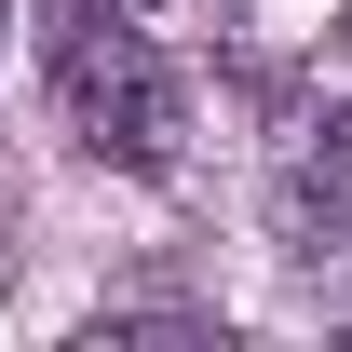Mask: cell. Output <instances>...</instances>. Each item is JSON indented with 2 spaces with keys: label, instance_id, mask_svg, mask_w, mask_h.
I'll return each instance as SVG.
<instances>
[{
  "label": "cell",
  "instance_id": "6da1fadb",
  "mask_svg": "<svg viewBox=\"0 0 352 352\" xmlns=\"http://www.w3.org/2000/svg\"><path fill=\"white\" fill-rule=\"evenodd\" d=\"M68 122H82L95 163H122V176H163L176 163V135H190V95H176V68L149 41H135V14L122 28H95L82 54H68Z\"/></svg>",
  "mask_w": 352,
  "mask_h": 352
},
{
  "label": "cell",
  "instance_id": "7a4b0ae2",
  "mask_svg": "<svg viewBox=\"0 0 352 352\" xmlns=\"http://www.w3.org/2000/svg\"><path fill=\"white\" fill-rule=\"evenodd\" d=\"M271 230L285 244H352V109H325V122L285 135V163H271Z\"/></svg>",
  "mask_w": 352,
  "mask_h": 352
},
{
  "label": "cell",
  "instance_id": "3957f363",
  "mask_svg": "<svg viewBox=\"0 0 352 352\" xmlns=\"http://www.w3.org/2000/svg\"><path fill=\"white\" fill-rule=\"evenodd\" d=\"M0 41H14V0H0Z\"/></svg>",
  "mask_w": 352,
  "mask_h": 352
},
{
  "label": "cell",
  "instance_id": "277c9868",
  "mask_svg": "<svg viewBox=\"0 0 352 352\" xmlns=\"http://www.w3.org/2000/svg\"><path fill=\"white\" fill-rule=\"evenodd\" d=\"M109 14H149V0H109Z\"/></svg>",
  "mask_w": 352,
  "mask_h": 352
},
{
  "label": "cell",
  "instance_id": "5b68a950",
  "mask_svg": "<svg viewBox=\"0 0 352 352\" xmlns=\"http://www.w3.org/2000/svg\"><path fill=\"white\" fill-rule=\"evenodd\" d=\"M339 41H352V28H339Z\"/></svg>",
  "mask_w": 352,
  "mask_h": 352
}]
</instances>
